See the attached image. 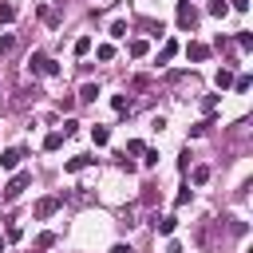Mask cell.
I'll list each match as a JSON object with an SVG mask.
<instances>
[{"label":"cell","instance_id":"cell-1","mask_svg":"<svg viewBox=\"0 0 253 253\" xmlns=\"http://www.w3.org/2000/svg\"><path fill=\"white\" fill-rule=\"evenodd\" d=\"M28 71H32V75H47V79H55V75H59V63H55L47 51H32V59H28Z\"/></svg>","mask_w":253,"mask_h":253},{"label":"cell","instance_id":"cell-2","mask_svg":"<svg viewBox=\"0 0 253 253\" xmlns=\"http://www.w3.org/2000/svg\"><path fill=\"white\" fill-rule=\"evenodd\" d=\"M28 186H32V170H20V174H16V178L4 186V194H0V198H4V202H16V198H20Z\"/></svg>","mask_w":253,"mask_h":253},{"label":"cell","instance_id":"cell-3","mask_svg":"<svg viewBox=\"0 0 253 253\" xmlns=\"http://www.w3.org/2000/svg\"><path fill=\"white\" fill-rule=\"evenodd\" d=\"M178 28H182V32L198 28V8H194L190 0H178Z\"/></svg>","mask_w":253,"mask_h":253},{"label":"cell","instance_id":"cell-4","mask_svg":"<svg viewBox=\"0 0 253 253\" xmlns=\"http://www.w3.org/2000/svg\"><path fill=\"white\" fill-rule=\"evenodd\" d=\"M59 206H63V198H59V194H51V198H40V202H36V210H32V213H36V217H40V221H43V217H51V213H55V210H59Z\"/></svg>","mask_w":253,"mask_h":253},{"label":"cell","instance_id":"cell-5","mask_svg":"<svg viewBox=\"0 0 253 253\" xmlns=\"http://www.w3.org/2000/svg\"><path fill=\"white\" fill-rule=\"evenodd\" d=\"M24 154H28L24 146H12V150H4V154H0V166H4V170H16V166L24 162Z\"/></svg>","mask_w":253,"mask_h":253},{"label":"cell","instance_id":"cell-6","mask_svg":"<svg viewBox=\"0 0 253 253\" xmlns=\"http://www.w3.org/2000/svg\"><path fill=\"white\" fill-rule=\"evenodd\" d=\"M186 55H190V59H194V63H206V59H210V47H206V43H198V40H194V43H186Z\"/></svg>","mask_w":253,"mask_h":253},{"label":"cell","instance_id":"cell-7","mask_svg":"<svg viewBox=\"0 0 253 253\" xmlns=\"http://www.w3.org/2000/svg\"><path fill=\"white\" fill-rule=\"evenodd\" d=\"M91 162H95L91 154H75V158H67V162H63V170H67V174H79V170H83V166H91Z\"/></svg>","mask_w":253,"mask_h":253},{"label":"cell","instance_id":"cell-8","mask_svg":"<svg viewBox=\"0 0 253 253\" xmlns=\"http://www.w3.org/2000/svg\"><path fill=\"white\" fill-rule=\"evenodd\" d=\"M154 229H158L162 237H170V233L178 229V217H174V213H166V217H154Z\"/></svg>","mask_w":253,"mask_h":253},{"label":"cell","instance_id":"cell-9","mask_svg":"<svg viewBox=\"0 0 253 253\" xmlns=\"http://www.w3.org/2000/svg\"><path fill=\"white\" fill-rule=\"evenodd\" d=\"M91 142H95V146H107V142H111V126H99V123H95V126H91Z\"/></svg>","mask_w":253,"mask_h":253},{"label":"cell","instance_id":"cell-10","mask_svg":"<svg viewBox=\"0 0 253 253\" xmlns=\"http://www.w3.org/2000/svg\"><path fill=\"white\" fill-rule=\"evenodd\" d=\"M107 32H111V40H126L130 24H126V20H111V28H107Z\"/></svg>","mask_w":253,"mask_h":253},{"label":"cell","instance_id":"cell-11","mask_svg":"<svg viewBox=\"0 0 253 253\" xmlns=\"http://www.w3.org/2000/svg\"><path fill=\"white\" fill-rule=\"evenodd\" d=\"M126 51H130L134 59H142V55H150V43H146V40H130V43H126Z\"/></svg>","mask_w":253,"mask_h":253},{"label":"cell","instance_id":"cell-12","mask_svg":"<svg viewBox=\"0 0 253 253\" xmlns=\"http://www.w3.org/2000/svg\"><path fill=\"white\" fill-rule=\"evenodd\" d=\"M111 107H115V115H130V107H134V103H130L126 95H111Z\"/></svg>","mask_w":253,"mask_h":253},{"label":"cell","instance_id":"cell-13","mask_svg":"<svg viewBox=\"0 0 253 253\" xmlns=\"http://www.w3.org/2000/svg\"><path fill=\"white\" fill-rule=\"evenodd\" d=\"M213 83H217L221 91H225V87H233V71H229V67H217V75H213Z\"/></svg>","mask_w":253,"mask_h":253},{"label":"cell","instance_id":"cell-14","mask_svg":"<svg viewBox=\"0 0 253 253\" xmlns=\"http://www.w3.org/2000/svg\"><path fill=\"white\" fill-rule=\"evenodd\" d=\"M79 99H83V103H95V99H99V83H83V87H79Z\"/></svg>","mask_w":253,"mask_h":253},{"label":"cell","instance_id":"cell-15","mask_svg":"<svg viewBox=\"0 0 253 253\" xmlns=\"http://www.w3.org/2000/svg\"><path fill=\"white\" fill-rule=\"evenodd\" d=\"M190 182H194V186H206V182H210V166H194V170H190Z\"/></svg>","mask_w":253,"mask_h":253},{"label":"cell","instance_id":"cell-16","mask_svg":"<svg viewBox=\"0 0 253 253\" xmlns=\"http://www.w3.org/2000/svg\"><path fill=\"white\" fill-rule=\"evenodd\" d=\"M12 51H16V36L4 32V36H0V55H12Z\"/></svg>","mask_w":253,"mask_h":253},{"label":"cell","instance_id":"cell-17","mask_svg":"<svg viewBox=\"0 0 253 253\" xmlns=\"http://www.w3.org/2000/svg\"><path fill=\"white\" fill-rule=\"evenodd\" d=\"M12 20H16V4L0 0V24H12Z\"/></svg>","mask_w":253,"mask_h":253},{"label":"cell","instance_id":"cell-18","mask_svg":"<svg viewBox=\"0 0 253 253\" xmlns=\"http://www.w3.org/2000/svg\"><path fill=\"white\" fill-rule=\"evenodd\" d=\"M40 20H43V24H51V28L59 24V16H55V8H47V4H40Z\"/></svg>","mask_w":253,"mask_h":253},{"label":"cell","instance_id":"cell-19","mask_svg":"<svg viewBox=\"0 0 253 253\" xmlns=\"http://www.w3.org/2000/svg\"><path fill=\"white\" fill-rule=\"evenodd\" d=\"M174 51H178V43H174V40H166V43H162V51H158V63L174 59Z\"/></svg>","mask_w":253,"mask_h":253},{"label":"cell","instance_id":"cell-20","mask_svg":"<svg viewBox=\"0 0 253 253\" xmlns=\"http://www.w3.org/2000/svg\"><path fill=\"white\" fill-rule=\"evenodd\" d=\"M95 55H99L103 63H111V59H115V43H99V47H95Z\"/></svg>","mask_w":253,"mask_h":253},{"label":"cell","instance_id":"cell-21","mask_svg":"<svg viewBox=\"0 0 253 253\" xmlns=\"http://www.w3.org/2000/svg\"><path fill=\"white\" fill-rule=\"evenodd\" d=\"M59 146H63V134H59V130H51V134L43 138V150H59Z\"/></svg>","mask_w":253,"mask_h":253},{"label":"cell","instance_id":"cell-22","mask_svg":"<svg viewBox=\"0 0 253 253\" xmlns=\"http://www.w3.org/2000/svg\"><path fill=\"white\" fill-rule=\"evenodd\" d=\"M249 87H253V79H249V75H233V91H237V95H241V91H249Z\"/></svg>","mask_w":253,"mask_h":253},{"label":"cell","instance_id":"cell-23","mask_svg":"<svg viewBox=\"0 0 253 253\" xmlns=\"http://www.w3.org/2000/svg\"><path fill=\"white\" fill-rule=\"evenodd\" d=\"M210 126H213V123H210V119H202V123H194V126H190V138H202V134H206V130H210Z\"/></svg>","mask_w":253,"mask_h":253},{"label":"cell","instance_id":"cell-24","mask_svg":"<svg viewBox=\"0 0 253 253\" xmlns=\"http://www.w3.org/2000/svg\"><path fill=\"white\" fill-rule=\"evenodd\" d=\"M87 51H91V36H79L75 40V55H87Z\"/></svg>","mask_w":253,"mask_h":253},{"label":"cell","instance_id":"cell-25","mask_svg":"<svg viewBox=\"0 0 253 253\" xmlns=\"http://www.w3.org/2000/svg\"><path fill=\"white\" fill-rule=\"evenodd\" d=\"M51 245H55V233H40L36 237V249H51Z\"/></svg>","mask_w":253,"mask_h":253},{"label":"cell","instance_id":"cell-26","mask_svg":"<svg viewBox=\"0 0 253 253\" xmlns=\"http://www.w3.org/2000/svg\"><path fill=\"white\" fill-rule=\"evenodd\" d=\"M237 47L249 51V47H253V36H249V32H237Z\"/></svg>","mask_w":253,"mask_h":253},{"label":"cell","instance_id":"cell-27","mask_svg":"<svg viewBox=\"0 0 253 253\" xmlns=\"http://www.w3.org/2000/svg\"><path fill=\"white\" fill-rule=\"evenodd\" d=\"M202 111L213 115V111H217V95H206V99H202Z\"/></svg>","mask_w":253,"mask_h":253},{"label":"cell","instance_id":"cell-28","mask_svg":"<svg viewBox=\"0 0 253 253\" xmlns=\"http://www.w3.org/2000/svg\"><path fill=\"white\" fill-rule=\"evenodd\" d=\"M210 12H213V16H225L229 4H225V0H210Z\"/></svg>","mask_w":253,"mask_h":253},{"label":"cell","instance_id":"cell-29","mask_svg":"<svg viewBox=\"0 0 253 253\" xmlns=\"http://www.w3.org/2000/svg\"><path fill=\"white\" fill-rule=\"evenodd\" d=\"M190 198H194V190H190V186H186V190H178V198H174V206H186V202H190Z\"/></svg>","mask_w":253,"mask_h":253},{"label":"cell","instance_id":"cell-30","mask_svg":"<svg viewBox=\"0 0 253 253\" xmlns=\"http://www.w3.org/2000/svg\"><path fill=\"white\" fill-rule=\"evenodd\" d=\"M142 162L146 166H158V150H142Z\"/></svg>","mask_w":253,"mask_h":253},{"label":"cell","instance_id":"cell-31","mask_svg":"<svg viewBox=\"0 0 253 253\" xmlns=\"http://www.w3.org/2000/svg\"><path fill=\"white\" fill-rule=\"evenodd\" d=\"M111 253H134V249H130V245H123V241H119V245H111Z\"/></svg>","mask_w":253,"mask_h":253},{"label":"cell","instance_id":"cell-32","mask_svg":"<svg viewBox=\"0 0 253 253\" xmlns=\"http://www.w3.org/2000/svg\"><path fill=\"white\" fill-rule=\"evenodd\" d=\"M229 8H237V12H245V8H249V0H233Z\"/></svg>","mask_w":253,"mask_h":253},{"label":"cell","instance_id":"cell-33","mask_svg":"<svg viewBox=\"0 0 253 253\" xmlns=\"http://www.w3.org/2000/svg\"><path fill=\"white\" fill-rule=\"evenodd\" d=\"M166 253H186V249H182L178 241H170V245H166Z\"/></svg>","mask_w":253,"mask_h":253},{"label":"cell","instance_id":"cell-34","mask_svg":"<svg viewBox=\"0 0 253 253\" xmlns=\"http://www.w3.org/2000/svg\"><path fill=\"white\" fill-rule=\"evenodd\" d=\"M4 249H8V241H0V253H4Z\"/></svg>","mask_w":253,"mask_h":253}]
</instances>
